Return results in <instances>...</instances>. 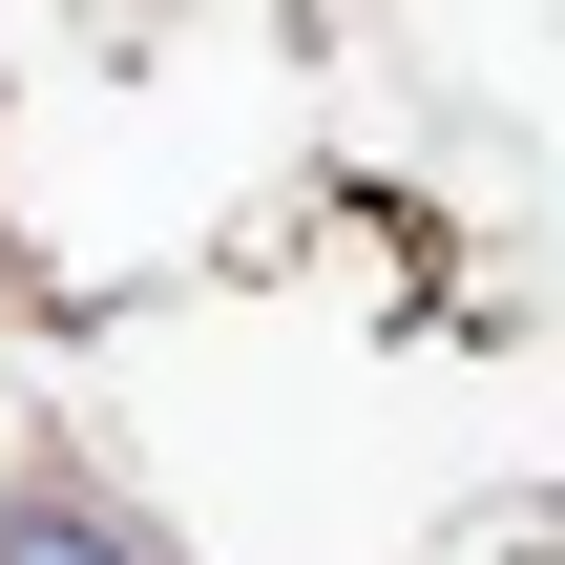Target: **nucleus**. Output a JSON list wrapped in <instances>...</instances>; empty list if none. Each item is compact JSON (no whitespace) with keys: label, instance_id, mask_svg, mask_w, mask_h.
Returning a JSON list of instances; mask_svg holds the SVG:
<instances>
[{"label":"nucleus","instance_id":"f257e3e1","mask_svg":"<svg viewBox=\"0 0 565 565\" xmlns=\"http://www.w3.org/2000/svg\"><path fill=\"white\" fill-rule=\"evenodd\" d=\"M0 565H147V545H126L84 482H21V503H0Z\"/></svg>","mask_w":565,"mask_h":565}]
</instances>
